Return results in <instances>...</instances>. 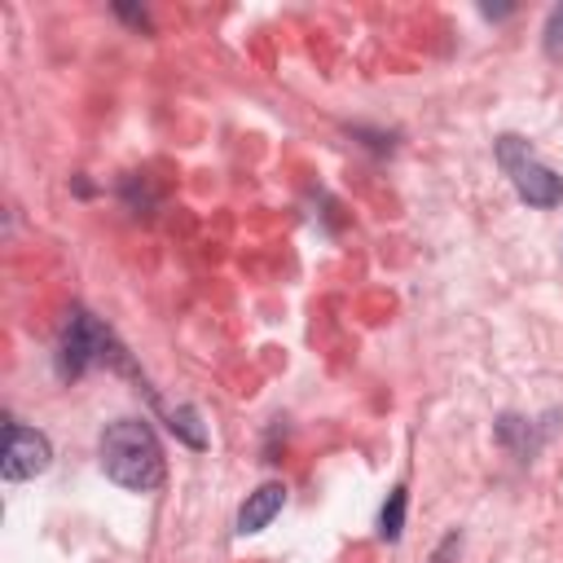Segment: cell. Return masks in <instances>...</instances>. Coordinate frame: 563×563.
<instances>
[{"label":"cell","instance_id":"obj_1","mask_svg":"<svg viewBox=\"0 0 563 563\" xmlns=\"http://www.w3.org/2000/svg\"><path fill=\"white\" fill-rule=\"evenodd\" d=\"M101 466L119 488L150 493L163 484V449L141 418H119L101 435Z\"/></svg>","mask_w":563,"mask_h":563},{"label":"cell","instance_id":"obj_8","mask_svg":"<svg viewBox=\"0 0 563 563\" xmlns=\"http://www.w3.org/2000/svg\"><path fill=\"white\" fill-rule=\"evenodd\" d=\"M545 48L554 53V57H563V4L550 13V22H545Z\"/></svg>","mask_w":563,"mask_h":563},{"label":"cell","instance_id":"obj_2","mask_svg":"<svg viewBox=\"0 0 563 563\" xmlns=\"http://www.w3.org/2000/svg\"><path fill=\"white\" fill-rule=\"evenodd\" d=\"M497 163L506 167L515 194H519L528 207H559V202H563V176H554V172L528 150V141L501 136V141H497Z\"/></svg>","mask_w":563,"mask_h":563},{"label":"cell","instance_id":"obj_6","mask_svg":"<svg viewBox=\"0 0 563 563\" xmlns=\"http://www.w3.org/2000/svg\"><path fill=\"white\" fill-rule=\"evenodd\" d=\"M405 484H396L391 488V497H387V506H383V515H378V528H383V537L387 541H396L400 537V528H405Z\"/></svg>","mask_w":563,"mask_h":563},{"label":"cell","instance_id":"obj_7","mask_svg":"<svg viewBox=\"0 0 563 563\" xmlns=\"http://www.w3.org/2000/svg\"><path fill=\"white\" fill-rule=\"evenodd\" d=\"M167 418H172V431H176V435H180L185 444H194V449H202V444H207V435H202V427H198V413H194L189 405L172 409Z\"/></svg>","mask_w":563,"mask_h":563},{"label":"cell","instance_id":"obj_9","mask_svg":"<svg viewBox=\"0 0 563 563\" xmlns=\"http://www.w3.org/2000/svg\"><path fill=\"white\" fill-rule=\"evenodd\" d=\"M462 550V532H449L440 545H435V554H431V563H453V554Z\"/></svg>","mask_w":563,"mask_h":563},{"label":"cell","instance_id":"obj_5","mask_svg":"<svg viewBox=\"0 0 563 563\" xmlns=\"http://www.w3.org/2000/svg\"><path fill=\"white\" fill-rule=\"evenodd\" d=\"M282 501H286V488H282V484H264V488H255V493L242 501V510H238V532L246 537V532L268 528V519L282 510Z\"/></svg>","mask_w":563,"mask_h":563},{"label":"cell","instance_id":"obj_3","mask_svg":"<svg viewBox=\"0 0 563 563\" xmlns=\"http://www.w3.org/2000/svg\"><path fill=\"white\" fill-rule=\"evenodd\" d=\"M110 352H114L110 330H106L97 317H88L84 308H75L70 321H66V330H62V347H57V369H62V378H79L88 365L106 361Z\"/></svg>","mask_w":563,"mask_h":563},{"label":"cell","instance_id":"obj_4","mask_svg":"<svg viewBox=\"0 0 563 563\" xmlns=\"http://www.w3.org/2000/svg\"><path fill=\"white\" fill-rule=\"evenodd\" d=\"M48 457H53V444L44 431L22 427V422H4V457H0L4 479H31L48 466Z\"/></svg>","mask_w":563,"mask_h":563}]
</instances>
